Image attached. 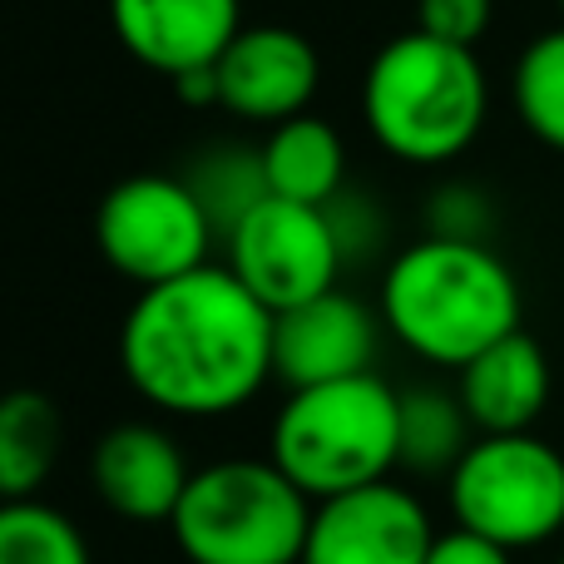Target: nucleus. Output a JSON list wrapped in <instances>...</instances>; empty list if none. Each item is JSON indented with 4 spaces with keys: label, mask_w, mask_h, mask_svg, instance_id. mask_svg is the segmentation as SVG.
I'll list each match as a JSON object with an SVG mask.
<instances>
[{
    "label": "nucleus",
    "mask_w": 564,
    "mask_h": 564,
    "mask_svg": "<svg viewBox=\"0 0 564 564\" xmlns=\"http://www.w3.org/2000/svg\"><path fill=\"white\" fill-rule=\"evenodd\" d=\"M124 381L154 411L214 421L273 381V312L224 263L144 288L119 327Z\"/></svg>",
    "instance_id": "1"
},
{
    "label": "nucleus",
    "mask_w": 564,
    "mask_h": 564,
    "mask_svg": "<svg viewBox=\"0 0 564 564\" xmlns=\"http://www.w3.org/2000/svg\"><path fill=\"white\" fill-rule=\"evenodd\" d=\"M381 327L431 367L460 371L520 332V282L476 238H416L381 273Z\"/></svg>",
    "instance_id": "2"
},
{
    "label": "nucleus",
    "mask_w": 564,
    "mask_h": 564,
    "mask_svg": "<svg viewBox=\"0 0 564 564\" xmlns=\"http://www.w3.org/2000/svg\"><path fill=\"white\" fill-rule=\"evenodd\" d=\"M490 85L476 50L431 40L426 30L387 40L361 75V119L391 159L416 169L451 164L476 144Z\"/></svg>",
    "instance_id": "3"
},
{
    "label": "nucleus",
    "mask_w": 564,
    "mask_h": 564,
    "mask_svg": "<svg viewBox=\"0 0 564 564\" xmlns=\"http://www.w3.org/2000/svg\"><path fill=\"white\" fill-rule=\"evenodd\" d=\"M397 416L401 391L377 371L288 391L273 416L268 460L312 506L377 486L397 470Z\"/></svg>",
    "instance_id": "4"
},
{
    "label": "nucleus",
    "mask_w": 564,
    "mask_h": 564,
    "mask_svg": "<svg viewBox=\"0 0 564 564\" xmlns=\"http://www.w3.org/2000/svg\"><path fill=\"white\" fill-rule=\"evenodd\" d=\"M312 510L268 456H228L194 470L169 535L188 564H297Z\"/></svg>",
    "instance_id": "5"
},
{
    "label": "nucleus",
    "mask_w": 564,
    "mask_h": 564,
    "mask_svg": "<svg viewBox=\"0 0 564 564\" xmlns=\"http://www.w3.org/2000/svg\"><path fill=\"white\" fill-rule=\"evenodd\" d=\"M446 500L460 530L516 550H535L564 530V456L535 431L476 436L446 476Z\"/></svg>",
    "instance_id": "6"
},
{
    "label": "nucleus",
    "mask_w": 564,
    "mask_h": 564,
    "mask_svg": "<svg viewBox=\"0 0 564 564\" xmlns=\"http://www.w3.org/2000/svg\"><path fill=\"white\" fill-rule=\"evenodd\" d=\"M218 228L184 174H134L119 178L95 208V248L119 278L139 292L208 268Z\"/></svg>",
    "instance_id": "7"
},
{
    "label": "nucleus",
    "mask_w": 564,
    "mask_h": 564,
    "mask_svg": "<svg viewBox=\"0 0 564 564\" xmlns=\"http://www.w3.org/2000/svg\"><path fill=\"white\" fill-rule=\"evenodd\" d=\"M228 273L243 282L268 312H288L337 288L347 268L341 243L332 234L327 208L292 204V198H263L234 234L224 238Z\"/></svg>",
    "instance_id": "8"
},
{
    "label": "nucleus",
    "mask_w": 564,
    "mask_h": 564,
    "mask_svg": "<svg viewBox=\"0 0 564 564\" xmlns=\"http://www.w3.org/2000/svg\"><path fill=\"white\" fill-rule=\"evenodd\" d=\"M436 525L397 480L317 500L302 564H426Z\"/></svg>",
    "instance_id": "9"
},
{
    "label": "nucleus",
    "mask_w": 564,
    "mask_h": 564,
    "mask_svg": "<svg viewBox=\"0 0 564 564\" xmlns=\"http://www.w3.org/2000/svg\"><path fill=\"white\" fill-rule=\"evenodd\" d=\"M218 105L243 124L278 129L307 115L322 85V59L312 40L292 25H243L218 55Z\"/></svg>",
    "instance_id": "10"
},
{
    "label": "nucleus",
    "mask_w": 564,
    "mask_h": 564,
    "mask_svg": "<svg viewBox=\"0 0 564 564\" xmlns=\"http://www.w3.org/2000/svg\"><path fill=\"white\" fill-rule=\"evenodd\" d=\"M381 341V312L332 288L312 302L273 312V377L288 391L347 381L371 371Z\"/></svg>",
    "instance_id": "11"
},
{
    "label": "nucleus",
    "mask_w": 564,
    "mask_h": 564,
    "mask_svg": "<svg viewBox=\"0 0 564 564\" xmlns=\"http://www.w3.org/2000/svg\"><path fill=\"white\" fill-rule=\"evenodd\" d=\"M188 480L194 470L184 446L154 421H119L89 451V486L99 506L129 525H169Z\"/></svg>",
    "instance_id": "12"
},
{
    "label": "nucleus",
    "mask_w": 564,
    "mask_h": 564,
    "mask_svg": "<svg viewBox=\"0 0 564 564\" xmlns=\"http://www.w3.org/2000/svg\"><path fill=\"white\" fill-rule=\"evenodd\" d=\"M119 45L154 75L214 69L243 30V0H109Z\"/></svg>",
    "instance_id": "13"
},
{
    "label": "nucleus",
    "mask_w": 564,
    "mask_h": 564,
    "mask_svg": "<svg viewBox=\"0 0 564 564\" xmlns=\"http://www.w3.org/2000/svg\"><path fill=\"white\" fill-rule=\"evenodd\" d=\"M456 397L476 436H520L550 406V357L525 327L490 341L456 371Z\"/></svg>",
    "instance_id": "14"
},
{
    "label": "nucleus",
    "mask_w": 564,
    "mask_h": 564,
    "mask_svg": "<svg viewBox=\"0 0 564 564\" xmlns=\"http://www.w3.org/2000/svg\"><path fill=\"white\" fill-rule=\"evenodd\" d=\"M263 169L273 198L327 208L347 188V144L341 134L317 115H297L288 124L268 129L263 139Z\"/></svg>",
    "instance_id": "15"
},
{
    "label": "nucleus",
    "mask_w": 564,
    "mask_h": 564,
    "mask_svg": "<svg viewBox=\"0 0 564 564\" xmlns=\"http://www.w3.org/2000/svg\"><path fill=\"white\" fill-rule=\"evenodd\" d=\"M65 446V416L45 391L0 397V500H35Z\"/></svg>",
    "instance_id": "16"
},
{
    "label": "nucleus",
    "mask_w": 564,
    "mask_h": 564,
    "mask_svg": "<svg viewBox=\"0 0 564 564\" xmlns=\"http://www.w3.org/2000/svg\"><path fill=\"white\" fill-rule=\"evenodd\" d=\"M476 441L466 406L446 387H406L397 416V470L411 476H451Z\"/></svg>",
    "instance_id": "17"
},
{
    "label": "nucleus",
    "mask_w": 564,
    "mask_h": 564,
    "mask_svg": "<svg viewBox=\"0 0 564 564\" xmlns=\"http://www.w3.org/2000/svg\"><path fill=\"white\" fill-rule=\"evenodd\" d=\"M184 184L194 188V198L204 204L208 224L218 228V238H228L263 198H273L263 169V144H208L188 159Z\"/></svg>",
    "instance_id": "18"
},
{
    "label": "nucleus",
    "mask_w": 564,
    "mask_h": 564,
    "mask_svg": "<svg viewBox=\"0 0 564 564\" xmlns=\"http://www.w3.org/2000/svg\"><path fill=\"white\" fill-rule=\"evenodd\" d=\"M516 115L540 144L564 154V25L535 35L516 59L510 75Z\"/></svg>",
    "instance_id": "19"
},
{
    "label": "nucleus",
    "mask_w": 564,
    "mask_h": 564,
    "mask_svg": "<svg viewBox=\"0 0 564 564\" xmlns=\"http://www.w3.org/2000/svg\"><path fill=\"white\" fill-rule=\"evenodd\" d=\"M0 564H95L89 540L45 500H0Z\"/></svg>",
    "instance_id": "20"
},
{
    "label": "nucleus",
    "mask_w": 564,
    "mask_h": 564,
    "mask_svg": "<svg viewBox=\"0 0 564 564\" xmlns=\"http://www.w3.org/2000/svg\"><path fill=\"white\" fill-rule=\"evenodd\" d=\"M490 15H496V0H416V30L460 50L480 45V35L490 30Z\"/></svg>",
    "instance_id": "21"
},
{
    "label": "nucleus",
    "mask_w": 564,
    "mask_h": 564,
    "mask_svg": "<svg viewBox=\"0 0 564 564\" xmlns=\"http://www.w3.org/2000/svg\"><path fill=\"white\" fill-rule=\"evenodd\" d=\"M327 218H332V234H337L347 263H367V258L381 248V214L361 194H351V188H341V194L332 198Z\"/></svg>",
    "instance_id": "22"
},
{
    "label": "nucleus",
    "mask_w": 564,
    "mask_h": 564,
    "mask_svg": "<svg viewBox=\"0 0 564 564\" xmlns=\"http://www.w3.org/2000/svg\"><path fill=\"white\" fill-rule=\"evenodd\" d=\"M431 234L436 238H476L486 243V208H480L476 188H441L436 204H431Z\"/></svg>",
    "instance_id": "23"
},
{
    "label": "nucleus",
    "mask_w": 564,
    "mask_h": 564,
    "mask_svg": "<svg viewBox=\"0 0 564 564\" xmlns=\"http://www.w3.org/2000/svg\"><path fill=\"white\" fill-rule=\"evenodd\" d=\"M426 564H510V550L496 545V540L476 535V530H436V540H431V555Z\"/></svg>",
    "instance_id": "24"
},
{
    "label": "nucleus",
    "mask_w": 564,
    "mask_h": 564,
    "mask_svg": "<svg viewBox=\"0 0 564 564\" xmlns=\"http://www.w3.org/2000/svg\"><path fill=\"white\" fill-rule=\"evenodd\" d=\"M174 95L188 99V105H218V75L214 69H188V75L174 79Z\"/></svg>",
    "instance_id": "25"
},
{
    "label": "nucleus",
    "mask_w": 564,
    "mask_h": 564,
    "mask_svg": "<svg viewBox=\"0 0 564 564\" xmlns=\"http://www.w3.org/2000/svg\"><path fill=\"white\" fill-rule=\"evenodd\" d=\"M560 10H564V0H560Z\"/></svg>",
    "instance_id": "26"
},
{
    "label": "nucleus",
    "mask_w": 564,
    "mask_h": 564,
    "mask_svg": "<svg viewBox=\"0 0 564 564\" xmlns=\"http://www.w3.org/2000/svg\"><path fill=\"white\" fill-rule=\"evenodd\" d=\"M560 564H564V555H560Z\"/></svg>",
    "instance_id": "27"
},
{
    "label": "nucleus",
    "mask_w": 564,
    "mask_h": 564,
    "mask_svg": "<svg viewBox=\"0 0 564 564\" xmlns=\"http://www.w3.org/2000/svg\"><path fill=\"white\" fill-rule=\"evenodd\" d=\"M297 564H302V560H297Z\"/></svg>",
    "instance_id": "28"
}]
</instances>
